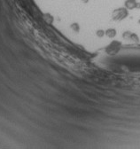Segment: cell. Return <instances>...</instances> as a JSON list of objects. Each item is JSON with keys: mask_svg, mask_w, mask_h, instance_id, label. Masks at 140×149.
I'll use <instances>...</instances> for the list:
<instances>
[{"mask_svg": "<svg viewBox=\"0 0 140 149\" xmlns=\"http://www.w3.org/2000/svg\"><path fill=\"white\" fill-rule=\"evenodd\" d=\"M130 34H131L130 31H125V32H123V34H122V37H123V38L126 39V40H129L130 36Z\"/></svg>", "mask_w": 140, "mask_h": 149, "instance_id": "9", "label": "cell"}, {"mask_svg": "<svg viewBox=\"0 0 140 149\" xmlns=\"http://www.w3.org/2000/svg\"><path fill=\"white\" fill-rule=\"evenodd\" d=\"M136 9H140V2H137V7H136Z\"/></svg>", "mask_w": 140, "mask_h": 149, "instance_id": "11", "label": "cell"}, {"mask_svg": "<svg viewBox=\"0 0 140 149\" xmlns=\"http://www.w3.org/2000/svg\"><path fill=\"white\" fill-rule=\"evenodd\" d=\"M130 15L129 10L126 7H119L113 11L112 13V20L114 22H121L128 18Z\"/></svg>", "mask_w": 140, "mask_h": 149, "instance_id": "1", "label": "cell"}, {"mask_svg": "<svg viewBox=\"0 0 140 149\" xmlns=\"http://www.w3.org/2000/svg\"><path fill=\"white\" fill-rule=\"evenodd\" d=\"M106 36L108 37V38H114V37L117 36V30L114 28H110V29H107L106 30Z\"/></svg>", "mask_w": 140, "mask_h": 149, "instance_id": "4", "label": "cell"}, {"mask_svg": "<svg viewBox=\"0 0 140 149\" xmlns=\"http://www.w3.org/2000/svg\"><path fill=\"white\" fill-rule=\"evenodd\" d=\"M121 46H122L121 42H120L118 40H113L106 47V49H105V52H106V53H107L110 56H114V55L119 53V52L121 49Z\"/></svg>", "mask_w": 140, "mask_h": 149, "instance_id": "2", "label": "cell"}, {"mask_svg": "<svg viewBox=\"0 0 140 149\" xmlns=\"http://www.w3.org/2000/svg\"><path fill=\"white\" fill-rule=\"evenodd\" d=\"M137 0H125L124 7H126L129 11L130 10H134L137 7Z\"/></svg>", "mask_w": 140, "mask_h": 149, "instance_id": "3", "label": "cell"}, {"mask_svg": "<svg viewBox=\"0 0 140 149\" xmlns=\"http://www.w3.org/2000/svg\"><path fill=\"white\" fill-rule=\"evenodd\" d=\"M96 36H97L98 37H99V38H102V37H104L105 36H106V30H104V29H98V30L96 31Z\"/></svg>", "mask_w": 140, "mask_h": 149, "instance_id": "8", "label": "cell"}, {"mask_svg": "<svg viewBox=\"0 0 140 149\" xmlns=\"http://www.w3.org/2000/svg\"><path fill=\"white\" fill-rule=\"evenodd\" d=\"M70 28H71V29H72L74 32L78 33V32L80 31V25H79L77 22H74V23H72L71 25H70Z\"/></svg>", "mask_w": 140, "mask_h": 149, "instance_id": "7", "label": "cell"}, {"mask_svg": "<svg viewBox=\"0 0 140 149\" xmlns=\"http://www.w3.org/2000/svg\"><path fill=\"white\" fill-rule=\"evenodd\" d=\"M129 40L132 41L133 43H139V41H140L138 35L136 34V33H132V32L130 34V39Z\"/></svg>", "mask_w": 140, "mask_h": 149, "instance_id": "6", "label": "cell"}, {"mask_svg": "<svg viewBox=\"0 0 140 149\" xmlns=\"http://www.w3.org/2000/svg\"><path fill=\"white\" fill-rule=\"evenodd\" d=\"M44 19L45 22L50 24V25L54 22V17L52 16L51 13H46L44 14Z\"/></svg>", "mask_w": 140, "mask_h": 149, "instance_id": "5", "label": "cell"}, {"mask_svg": "<svg viewBox=\"0 0 140 149\" xmlns=\"http://www.w3.org/2000/svg\"><path fill=\"white\" fill-rule=\"evenodd\" d=\"M137 23H138V24H139V25H140V19H139V20H138V21H137Z\"/></svg>", "mask_w": 140, "mask_h": 149, "instance_id": "12", "label": "cell"}, {"mask_svg": "<svg viewBox=\"0 0 140 149\" xmlns=\"http://www.w3.org/2000/svg\"><path fill=\"white\" fill-rule=\"evenodd\" d=\"M81 1L83 3V4H88L89 3V1H90V0H81Z\"/></svg>", "mask_w": 140, "mask_h": 149, "instance_id": "10", "label": "cell"}]
</instances>
